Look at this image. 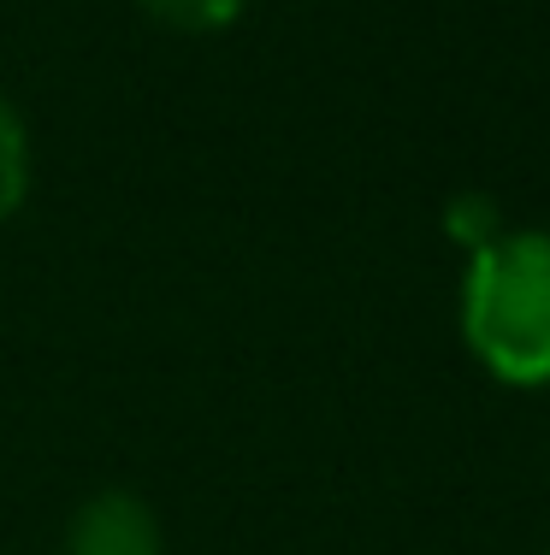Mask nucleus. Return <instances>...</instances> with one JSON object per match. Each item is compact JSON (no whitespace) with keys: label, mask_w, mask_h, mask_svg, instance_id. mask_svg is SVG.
<instances>
[{"label":"nucleus","mask_w":550,"mask_h":555,"mask_svg":"<svg viewBox=\"0 0 550 555\" xmlns=\"http://www.w3.org/2000/svg\"><path fill=\"white\" fill-rule=\"evenodd\" d=\"M462 343L509 390H550V231H503L462 278Z\"/></svg>","instance_id":"f257e3e1"},{"label":"nucleus","mask_w":550,"mask_h":555,"mask_svg":"<svg viewBox=\"0 0 550 555\" xmlns=\"http://www.w3.org/2000/svg\"><path fill=\"white\" fill-rule=\"evenodd\" d=\"M65 555H166L161 514L149 496L125 491H95L65 526Z\"/></svg>","instance_id":"f03ea898"},{"label":"nucleus","mask_w":550,"mask_h":555,"mask_svg":"<svg viewBox=\"0 0 550 555\" xmlns=\"http://www.w3.org/2000/svg\"><path fill=\"white\" fill-rule=\"evenodd\" d=\"M30 202V125L18 101L0 89V224Z\"/></svg>","instance_id":"7ed1b4c3"},{"label":"nucleus","mask_w":550,"mask_h":555,"mask_svg":"<svg viewBox=\"0 0 550 555\" xmlns=\"http://www.w3.org/2000/svg\"><path fill=\"white\" fill-rule=\"evenodd\" d=\"M137 7L178 36H219L243 18L248 0H137Z\"/></svg>","instance_id":"20e7f679"},{"label":"nucleus","mask_w":550,"mask_h":555,"mask_svg":"<svg viewBox=\"0 0 550 555\" xmlns=\"http://www.w3.org/2000/svg\"><path fill=\"white\" fill-rule=\"evenodd\" d=\"M444 231H450V243H456V248L479 255V248L497 243V236H503L509 224H503V207H497L491 195L462 190V195H450V207H444Z\"/></svg>","instance_id":"39448f33"},{"label":"nucleus","mask_w":550,"mask_h":555,"mask_svg":"<svg viewBox=\"0 0 550 555\" xmlns=\"http://www.w3.org/2000/svg\"><path fill=\"white\" fill-rule=\"evenodd\" d=\"M545 555H550V550H545Z\"/></svg>","instance_id":"423d86ee"}]
</instances>
